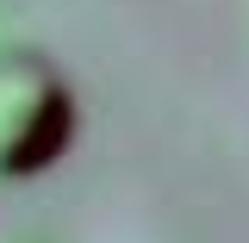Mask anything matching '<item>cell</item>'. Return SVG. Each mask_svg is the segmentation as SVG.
<instances>
[{
  "label": "cell",
  "mask_w": 249,
  "mask_h": 243,
  "mask_svg": "<svg viewBox=\"0 0 249 243\" xmlns=\"http://www.w3.org/2000/svg\"><path fill=\"white\" fill-rule=\"evenodd\" d=\"M75 144V93L44 56L0 62V181H31L56 168Z\"/></svg>",
  "instance_id": "1"
}]
</instances>
